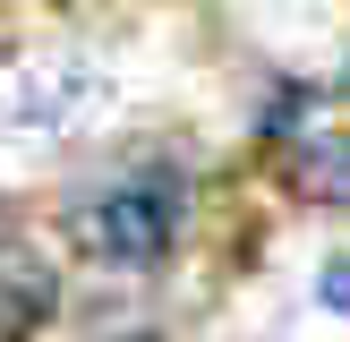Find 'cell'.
Masks as SVG:
<instances>
[{"label":"cell","instance_id":"2","mask_svg":"<svg viewBox=\"0 0 350 342\" xmlns=\"http://www.w3.org/2000/svg\"><path fill=\"white\" fill-rule=\"evenodd\" d=\"M103 94H111V77L85 51L68 43L17 51V60H0V137H68L103 111Z\"/></svg>","mask_w":350,"mask_h":342},{"label":"cell","instance_id":"3","mask_svg":"<svg viewBox=\"0 0 350 342\" xmlns=\"http://www.w3.org/2000/svg\"><path fill=\"white\" fill-rule=\"evenodd\" d=\"M60 308V274L26 231H0V342H26Z\"/></svg>","mask_w":350,"mask_h":342},{"label":"cell","instance_id":"4","mask_svg":"<svg viewBox=\"0 0 350 342\" xmlns=\"http://www.w3.org/2000/svg\"><path fill=\"white\" fill-rule=\"evenodd\" d=\"M291 180H299V197L350 214V137H308V146L291 154Z\"/></svg>","mask_w":350,"mask_h":342},{"label":"cell","instance_id":"1","mask_svg":"<svg viewBox=\"0 0 350 342\" xmlns=\"http://www.w3.org/2000/svg\"><path fill=\"white\" fill-rule=\"evenodd\" d=\"M180 222H188V180L163 154L120 163L111 180H94V188L68 197V239H77L85 256H103V265H154V256H171Z\"/></svg>","mask_w":350,"mask_h":342},{"label":"cell","instance_id":"6","mask_svg":"<svg viewBox=\"0 0 350 342\" xmlns=\"http://www.w3.org/2000/svg\"><path fill=\"white\" fill-rule=\"evenodd\" d=\"M111 342H163V334H111Z\"/></svg>","mask_w":350,"mask_h":342},{"label":"cell","instance_id":"5","mask_svg":"<svg viewBox=\"0 0 350 342\" xmlns=\"http://www.w3.org/2000/svg\"><path fill=\"white\" fill-rule=\"evenodd\" d=\"M317 300L334 308V317H350V256H334V265L317 274Z\"/></svg>","mask_w":350,"mask_h":342}]
</instances>
